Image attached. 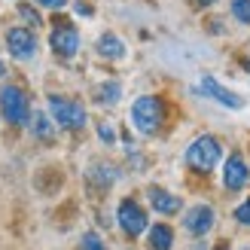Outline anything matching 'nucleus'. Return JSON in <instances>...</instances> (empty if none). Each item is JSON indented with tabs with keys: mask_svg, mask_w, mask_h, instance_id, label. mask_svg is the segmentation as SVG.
<instances>
[{
	"mask_svg": "<svg viewBox=\"0 0 250 250\" xmlns=\"http://www.w3.org/2000/svg\"><path fill=\"white\" fill-rule=\"evenodd\" d=\"M95 98H98L101 104H116V101H119V83H104L101 89L95 92Z\"/></svg>",
	"mask_w": 250,
	"mask_h": 250,
	"instance_id": "14",
	"label": "nucleus"
},
{
	"mask_svg": "<svg viewBox=\"0 0 250 250\" xmlns=\"http://www.w3.org/2000/svg\"><path fill=\"white\" fill-rule=\"evenodd\" d=\"M98 52H101L104 58H122L125 55V43L116 34H104L101 40H98Z\"/></svg>",
	"mask_w": 250,
	"mask_h": 250,
	"instance_id": "13",
	"label": "nucleus"
},
{
	"mask_svg": "<svg viewBox=\"0 0 250 250\" xmlns=\"http://www.w3.org/2000/svg\"><path fill=\"white\" fill-rule=\"evenodd\" d=\"M0 73H3V64H0Z\"/></svg>",
	"mask_w": 250,
	"mask_h": 250,
	"instance_id": "26",
	"label": "nucleus"
},
{
	"mask_svg": "<svg viewBox=\"0 0 250 250\" xmlns=\"http://www.w3.org/2000/svg\"><path fill=\"white\" fill-rule=\"evenodd\" d=\"M49 110H52V116H55V122L61 125V128H70V131L83 128L85 119H89V116H85V110H83V104L70 101V98H61V95L49 98Z\"/></svg>",
	"mask_w": 250,
	"mask_h": 250,
	"instance_id": "4",
	"label": "nucleus"
},
{
	"mask_svg": "<svg viewBox=\"0 0 250 250\" xmlns=\"http://www.w3.org/2000/svg\"><path fill=\"white\" fill-rule=\"evenodd\" d=\"M214 250H229V247H226V244H217V247H214Z\"/></svg>",
	"mask_w": 250,
	"mask_h": 250,
	"instance_id": "25",
	"label": "nucleus"
},
{
	"mask_svg": "<svg viewBox=\"0 0 250 250\" xmlns=\"http://www.w3.org/2000/svg\"><path fill=\"white\" fill-rule=\"evenodd\" d=\"M183 226H186V232H192V235L210 232V226H214V210H210L208 205L189 208V210H186V217H183Z\"/></svg>",
	"mask_w": 250,
	"mask_h": 250,
	"instance_id": "8",
	"label": "nucleus"
},
{
	"mask_svg": "<svg viewBox=\"0 0 250 250\" xmlns=\"http://www.w3.org/2000/svg\"><path fill=\"white\" fill-rule=\"evenodd\" d=\"M162 119H165V104L153 95H144L137 98L134 107H131V122L141 134H156L162 128Z\"/></svg>",
	"mask_w": 250,
	"mask_h": 250,
	"instance_id": "1",
	"label": "nucleus"
},
{
	"mask_svg": "<svg viewBox=\"0 0 250 250\" xmlns=\"http://www.w3.org/2000/svg\"><path fill=\"white\" fill-rule=\"evenodd\" d=\"M37 3H40V6H46V9H61V6L67 3V0H37Z\"/></svg>",
	"mask_w": 250,
	"mask_h": 250,
	"instance_id": "21",
	"label": "nucleus"
},
{
	"mask_svg": "<svg viewBox=\"0 0 250 250\" xmlns=\"http://www.w3.org/2000/svg\"><path fill=\"white\" fill-rule=\"evenodd\" d=\"M195 6H210V3H217V0H192Z\"/></svg>",
	"mask_w": 250,
	"mask_h": 250,
	"instance_id": "23",
	"label": "nucleus"
},
{
	"mask_svg": "<svg viewBox=\"0 0 250 250\" xmlns=\"http://www.w3.org/2000/svg\"><path fill=\"white\" fill-rule=\"evenodd\" d=\"M146 195H149V202H153V208L159 210V214H177L180 210V198L165 192V189H159V186H149Z\"/></svg>",
	"mask_w": 250,
	"mask_h": 250,
	"instance_id": "11",
	"label": "nucleus"
},
{
	"mask_svg": "<svg viewBox=\"0 0 250 250\" xmlns=\"http://www.w3.org/2000/svg\"><path fill=\"white\" fill-rule=\"evenodd\" d=\"M6 49H9V55L28 61V58H34V52H37V37H34L28 28H9V31H6Z\"/></svg>",
	"mask_w": 250,
	"mask_h": 250,
	"instance_id": "7",
	"label": "nucleus"
},
{
	"mask_svg": "<svg viewBox=\"0 0 250 250\" xmlns=\"http://www.w3.org/2000/svg\"><path fill=\"white\" fill-rule=\"evenodd\" d=\"M116 220H119V226H122L125 235H141V232L149 229V226H146V214H144V208H141V205H134L131 198H125V202L119 205Z\"/></svg>",
	"mask_w": 250,
	"mask_h": 250,
	"instance_id": "5",
	"label": "nucleus"
},
{
	"mask_svg": "<svg viewBox=\"0 0 250 250\" xmlns=\"http://www.w3.org/2000/svg\"><path fill=\"white\" fill-rule=\"evenodd\" d=\"M77 12H80V16H92V9L85 6V3H80V6H77Z\"/></svg>",
	"mask_w": 250,
	"mask_h": 250,
	"instance_id": "22",
	"label": "nucleus"
},
{
	"mask_svg": "<svg viewBox=\"0 0 250 250\" xmlns=\"http://www.w3.org/2000/svg\"><path fill=\"white\" fill-rule=\"evenodd\" d=\"M52 49H55V55H61V58H73V55H77V49H80L77 28L67 24V21H55V28H52Z\"/></svg>",
	"mask_w": 250,
	"mask_h": 250,
	"instance_id": "6",
	"label": "nucleus"
},
{
	"mask_svg": "<svg viewBox=\"0 0 250 250\" xmlns=\"http://www.w3.org/2000/svg\"><path fill=\"white\" fill-rule=\"evenodd\" d=\"M98 131H101V141H104V144H113V141H116V134H113V128H110V125H101Z\"/></svg>",
	"mask_w": 250,
	"mask_h": 250,
	"instance_id": "20",
	"label": "nucleus"
},
{
	"mask_svg": "<svg viewBox=\"0 0 250 250\" xmlns=\"http://www.w3.org/2000/svg\"><path fill=\"white\" fill-rule=\"evenodd\" d=\"M220 156H223L220 141H217V137H210V134L198 137V141H195L189 149H186V162H189V168H195V171H205V174L217 168Z\"/></svg>",
	"mask_w": 250,
	"mask_h": 250,
	"instance_id": "2",
	"label": "nucleus"
},
{
	"mask_svg": "<svg viewBox=\"0 0 250 250\" xmlns=\"http://www.w3.org/2000/svg\"><path fill=\"white\" fill-rule=\"evenodd\" d=\"M83 250H104V244H101V238H98L95 232H85L83 235Z\"/></svg>",
	"mask_w": 250,
	"mask_h": 250,
	"instance_id": "17",
	"label": "nucleus"
},
{
	"mask_svg": "<svg viewBox=\"0 0 250 250\" xmlns=\"http://www.w3.org/2000/svg\"><path fill=\"white\" fill-rule=\"evenodd\" d=\"M223 180H226V189H241V186H247L250 174H247V165H244L241 156H229L226 171H223Z\"/></svg>",
	"mask_w": 250,
	"mask_h": 250,
	"instance_id": "10",
	"label": "nucleus"
},
{
	"mask_svg": "<svg viewBox=\"0 0 250 250\" xmlns=\"http://www.w3.org/2000/svg\"><path fill=\"white\" fill-rule=\"evenodd\" d=\"M235 220L244 223V226H250V198H247V202H241L238 208H235Z\"/></svg>",
	"mask_w": 250,
	"mask_h": 250,
	"instance_id": "18",
	"label": "nucleus"
},
{
	"mask_svg": "<svg viewBox=\"0 0 250 250\" xmlns=\"http://www.w3.org/2000/svg\"><path fill=\"white\" fill-rule=\"evenodd\" d=\"M171 244H174V232H171V226L159 223V226L149 229V247H153V250H171Z\"/></svg>",
	"mask_w": 250,
	"mask_h": 250,
	"instance_id": "12",
	"label": "nucleus"
},
{
	"mask_svg": "<svg viewBox=\"0 0 250 250\" xmlns=\"http://www.w3.org/2000/svg\"><path fill=\"white\" fill-rule=\"evenodd\" d=\"M19 12H21V19L28 21V24H34V28H37V24H40V16H37V12H34V9H31L28 3H21V6H19Z\"/></svg>",
	"mask_w": 250,
	"mask_h": 250,
	"instance_id": "19",
	"label": "nucleus"
},
{
	"mask_svg": "<svg viewBox=\"0 0 250 250\" xmlns=\"http://www.w3.org/2000/svg\"><path fill=\"white\" fill-rule=\"evenodd\" d=\"M0 110H3L9 125H24L31 119V104L24 98V92L16 89V85H3L0 89Z\"/></svg>",
	"mask_w": 250,
	"mask_h": 250,
	"instance_id": "3",
	"label": "nucleus"
},
{
	"mask_svg": "<svg viewBox=\"0 0 250 250\" xmlns=\"http://www.w3.org/2000/svg\"><path fill=\"white\" fill-rule=\"evenodd\" d=\"M34 134L43 137V141H52V125H49V119L43 113H34Z\"/></svg>",
	"mask_w": 250,
	"mask_h": 250,
	"instance_id": "15",
	"label": "nucleus"
},
{
	"mask_svg": "<svg viewBox=\"0 0 250 250\" xmlns=\"http://www.w3.org/2000/svg\"><path fill=\"white\" fill-rule=\"evenodd\" d=\"M244 67H247V70H250V55H247V58H244Z\"/></svg>",
	"mask_w": 250,
	"mask_h": 250,
	"instance_id": "24",
	"label": "nucleus"
},
{
	"mask_svg": "<svg viewBox=\"0 0 250 250\" xmlns=\"http://www.w3.org/2000/svg\"><path fill=\"white\" fill-rule=\"evenodd\" d=\"M232 16L244 24H250V0H232Z\"/></svg>",
	"mask_w": 250,
	"mask_h": 250,
	"instance_id": "16",
	"label": "nucleus"
},
{
	"mask_svg": "<svg viewBox=\"0 0 250 250\" xmlns=\"http://www.w3.org/2000/svg\"><path fill=\"white\" fill-rule=\"evenodd\" d=\"M198 92L208 95V98H214V101H220L223 107H229V110H238V107L244 104V101H241V98L235 95V92L223 89V85H220L214 77H205V80H202V85H198Z\"/></svg>",
	"mask_w": 250,
	"mask_h": 250,
	"instance_id": "9",
	"label": "nucleus"
}]
</instances>
